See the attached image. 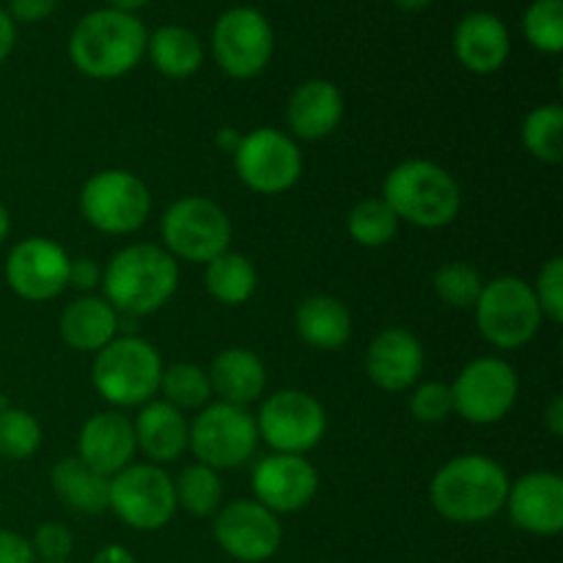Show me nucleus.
<instances>
[{"instance_id": "obj_1", "label": "nucleus", "mask_w": 563, "mask_h": 563, "mask_svg": "<svg viewBox=\"0 0 563 563\" xmlns=\"http://www.w3.org/2000/svg\"><path fill=\"white\" fill-rule=\"evenodd\" d=\"M102 297L121 317H152L179 289V262L152 242H132L102 267Z\"/></svg>"}, {"instance_id": "obj_2", "label": "nucleus", "mask_w": 563, "mask_h": 563, "mask_svg": "<svg viewBox=\"0 0 563 563\" xmlns=\"http://www.w3.org/2000/svg\"><path fill=\"white\" fill-rule=\"evenodd\" d=\"M509 473L487 454H460L429 484L432 509L454 526H482L498 517L509 495Z\"/></svg>"}, {"instance_id": "obj_3", "label": "nucleus", "mask_w": 563, "mask_h": 563, "mask_svg": "<svg viewBox=\"0 0 563 563\" xmlns=\"http://www.w3.org/2000/svg\"><path fill=\"white\" fill-rule=\"evenodd\" d=\"M148 33L137 14L97 9L80 16L69 33V60L91 80H119L146 58Z\"/></svg>"}, {"instance_id": "obj_4", "label": "nucleus", "mask_w": 563, "mask_h": 563, "mask_svg": "<svg viewBox=\"0 0 563 563\" xmlns=\"http://www.w3.org/2000/svg\"><path fill=\"white\" fill-rule=\"evenodd\" d=\"M383 198L399 223L438 231L462 212V190L454 174L432 159H405L383 181Z\"/></svg>"}, {"instance_id": "obj_5", "label": "nucleus", "mask_w": 563, "mask_h": 563, "mask_svg": "<svg viewBox=\"0 0 563 563\" xmlns=\"http://www.w3.org/2000/svg\"><path fill=\"white\" fill-rule=\"evenodd\" d=\"M163 355L143 335H115L93 355L91 385L113 410H137L157 399L163 379Z\"/></svg>"}, {"instance_id": "obj_6", "label": "nucleus", "mask_w": 563, "mask_h": 563, "mask_svg": "<svg viewBox=\"0 0 563 563\" xmlns=\"http://www.w3.org/2000/svg\"><path fill=\"white\" fill-rule=\"evenodd\" d=\"M159 240L176 262L209 264L231 247L234 223L212 198L185 196L176 198L159 218Z\"/></svg>"}, {"instance_id": "obj_7", "label": "nucleus", "mask_w": 563, "mask_h": 563, "mask_svg": "<svg viewBox=\"0 0 563 563\" xmlns=\"http://www.w3.org/2000/svg\"><path fill=\"white\" fill-rule=\"evenodd\" d=\"M473 311L478 333L495 350H520L531 344L544 322L531 284L520 275H498L487 280Z\"/></svg>"}, {"instance_id": "obj_8", "label": "nucleus", "mask_w": 563, "mask_h": 563, "mask_svg": "<svg viewBox=\"0 0 563 563\" xmlns=\"http://www.w3.org/2000/svg\"><path fill=\"white\" fill-rule=\"evenodd\" d=\"M77 203L82 220L93 231L108 236H130L141 231L152 214V190L132 170L104 168L88 176Z\"/></svg>"}, {"instance_id": "obj_9", "label": "nucleus", "mask_w": 563, "mask_h": 563, "mask_svg": "<svg viewBox=\"0 0 563 563\" xmlns=\"http://www.w3.org/2000/svg\"><path fill=\"white\" fill-rule=\"evenodd\" d=\"M258 445L256 418L247 407L225 405V401H209L196 412L190 421V445L201 465L212 471H231L253 460Z\"/></svg>"}, {"instance_id": "obj_10", "label": "nucleus", "mask_w": 563, "mask_h": 563, "mask_svg": "<svg viewBox=\"0 0 563 563\" xmlns=\"http://www.w3.org/2000/svg\"><path fill=\"white\" fill-rule=\"evenodd\" d=\"M108 511H113L132 531H163L179 511L174 478L165 473V467L152 462H132L110 478Z\"/></svg>"}, {"instance_id": "obj_11", "label": "nucleus", "mask_w": 563, "mask_h": 563, "mask_svg": "<svg viewBox=\"0 0 563 563\" xmlns=\"http://www.w3.org/2000/svg\"><path fill=\"white\" fill-rule=\"evenodd\" d=\"M253 418L258 440H264L275 454L306 456L328 434V410L317 396L300 388L269 394Z\"/></svg>"}, {"instance_id": "obj_12", "label": "nucleus", "mask_w": 563, "mask_h": 563, "mask_svg": "<svg viewBox=\"0 0 563 563\" xmlns=\"http://www.w3.org/2000/svg\"><path fill=\"white\" fill-rule=\"evenodd\" d=\"M234 170L242 185L256 196H284L300 181V143L275 126H258L240 137L234 148Z\"/></svg>"}, {"instance_id": "obj_13", "label": "nucleus", "mask_w": 563, "mask_h": 563, "mask_svg": "<svg viewBox=\"0 0 563 563\" xmlns=\"http://www.w3.org/2000/svg\"><path fill=\"white\" fill-rule=\"evenodd\" d=\"M454 412L476 427H493L515 410L520 399V377L515 366L498 355H484L467 363L451 383Z\"/></svg>"}, {"instance_id": "obj_14", "label": "nucleus", "mask_w": 563, "mask_h": 563, "mask_svg": "<svg viewBox=\"0 0 563 563\" xmlns=\"http://www.w3.org/2000/svg\"><path fill=\"white\" fill-rule=\"evenodd\" d=\"M275 53V31L253 5L223 11L212 27L214 64L231 80H253L269 66Z\"/></svg>"}, {"instance_id": "obj_15", "label": "nucleus", "mask_w": 563, "mask_h": 563, "mask_svg": "<svg viewBox=\"0 0 563 563\" xmlns=\"http://www.w3.org/2000/svg\"><path fill=\"white\" fill-rule=\"evenodd\" d=\"M212 533L218 548L240 563H267L284 542L280 517L253 498L231 500L214 515Z\"/></svg>"}, {"instance_id": "obj_16", "label": "nucleus", "mask_w": 563, "mask_h": 563, "mask_svg": "<svg viewBox=\"0 0 563 563\" xmlns=\"http://www.w3.org/2000/svg\"><path fill=\"white\" fill-rule=\"evenodd\" d=\"M69 253L49 236H25L9 251L3 278L25 302H49L69 289Z\"/></svg>"}, {"instance_id": "obj_17", "label": "nucleus", "mask_w": 563, "mask_h": 563, "mask_svg": "<svg viewBox=\"0 0 563 563\" xmlns=\"http://www.w3.org/2000/svg\"><path fill=\"white\" fill-rule=\"evenodd\" d=\"M319 471L313 462L297 454H267L256 462L251 476L253 500L267 506L273 515L302 511L319 493Z\"/></svg>"}, {"instance_id": "obj_18", "label": "nucleus", "mask_w": 563, "mask_h": 563, "mask_svg": "<svg viewBox=\"0 0 563 563\" xmlns=\"http://www.w3.org/2000/svg\"><path fill=\"white\" fill-rule=\"evenodd\" d=\"M504 511L511 526L531 537L563 531V478L555 471H531L509 484Z\"/></svg>"}, {"instance_id": "obj_19", "label": "nucleus", "mask_w": 563, "mask_h": 563, "mask_svg": "<svg viewBox=\"0 0 563 563\" xmlns=\"http://www.w3.org/2000/svg\"><path fill=\"white\" fill-rule=\"evenodd\" d=\"M427 368L421 339L407 328H385L366 350V374L385 394H405L416 388Z\"/></svg>"}, {"instance_id": "obj_20", "label": "nucleus", "mask_w": 563, "mask_h": 563, "mask_svg": "<svg viewBox=\"0 0 563 563\" xmlns=\"http://www.w3.org/2000/svg\"><path fill=\"white\" fill-rule=\"evenodd\" d=\"M135 429L121 410L93 412L77 434V460L86 462L104 478H113L135 462Z\"/></svg>"}, {"instance_id": "obj_21", "label": "nucleus", "mask_w": 563, "mask_h": 563, "mask_svg": "<svg viewBox=\"0 0 563 563\" xmlns=\"http://www.w3.org/2000/svg\"><path fill=\"white\" fill-rule=\"evenodd\" d=\"M344 121V93L335 82L313 77L300 82L286 102V124L295 141H322Z\"/></svg>"}, {"instance_id": "obj_22", "label": "nucleus", "mask_w": 563, "mask_h": 563, "mask_svg": "<svg viewBox=\"0 0 563 563\" xmlns=\"http://www.w3.org/2000/svg\"><path fill=\"white\" fill-rule=\"evenodd\" d=\"M511 53L506 22L489 11H471L454 27V55L473 75H493L504 69Z\"/></svg>"}, {"instance_id": "obj_23", "label": "nucleus", "mask_w": 563, "mask_h": 563, "mask_svg": "<svg viewBox=\"0 0 563 563\" xmlns=\"http://www.w3.org/2000/svg\"><path fill=\"white\" fill-rule=\"evenodd\" d=\"M132 429H135L137 451L159 467L181 460L190 445V418L163 399H152L137 407Z\"/></svg>"}, {"instance_id": "obj_24", "label": "nucleus", "mask_w": 563, "mask_h": 563, "mask_svg": "<svg viewBox=\"0 0 563 563\" xmlns=\"http://www.w3.org/2000/svg\"><path fill=\"white\" fill-rule=\"evenodd\" d=\"M207 374L212 396H218V401H225V405L251 407L267 390V366L256 352L245 346H229L218 352Z\"/></svg>"}, {"instance_id": "obj_25", "label": "nucleus", "mask_w": 563, "mask_h": 563, "mask_svg": "<svg viewBox=\"0 0 563 563\" xmlns=\"http://www.w3.org/2000/svg\"><path fill=\"white\" fill-rule=\"evenodd\" d=\"M121 313L102 295H80L64 308L58 333L64 344L75 352L97 355L102 346L119 335Z\"/></svg>"}, {"instance_id": "obj_26", "label": "nucleus", "mask_w": 563, "mask_h": 563, "mask_svg": "<svg viewBox=\"0 0 563 563\" xmlns=\"http://www.w3.org/2000/svg\"><path fill=\"white\" fill-rule=\"evenodd\" d=\"M295 330L300 341L322 352H339L352 339V313L333 295H311L297 306Z\"/></svg>"}, {"instance_id": "obj_27", "label": "nucleus", "mask_w": 563, "mask_h": 563, "mask_svg": "<svg viewBox=\"0 0 563 563\" xmlns=\"http://www.w3.org/2000/svg\"><path fill=\"white\" fill-rule=\"evenodd\" d=\"M49 487L58 495L60 504L77 515L93 517L108 511L110 478H104L77 456H64L49 467Z\"/></svg>"}, {"instance_id": "obj_28", "label": "nucleus", "mask_w": 563, "mask_h": 563, "mask_svg": "<svg viewBox=\"0 0 563 563\" xmlns=\"http://www.w3.org/2000/svg\"><path fill=\"white\" fill-rule=\"evenodd\" d=\"M146 55L154 69L170 80H187L203 66L201 38L185 25H163L148 33Z\"/></svg>"}, {"instance_id": "obj_29", "label": "nucleus", "mask_w": 563, "mask_h": 563, "mask_svg": "<svg viewBox=\"0 0 563 563\" xmlns=\"http://www.w3.org/2000/svg\"><path fill=\"white\" fill-rule=\"evenodd\" d=\"M258 273L251 258L240 251H223L203 264V289L220 306H245L256 295Z\"/></svg>"}, {"instance_id": "obj_30", "label": "nucleus", "mask_w": 563, "mask_h": 563, "mask_svg": "<svg viewBox=\"0 0 563 563\" xmlns=\"http://www.w3.org/2000/svg\"><path fill=\"white\" fill-rule=\"evenodd\" d=\"M174 493L176 509L203 520V517L218 515V509L223 506V478L218 471L196 462L174 478Z\"/></svg>"}, {"instance_id": "obj_31", "label": "nucleus", "mask_w": 563, "mask_h": 563, "mask_svg": "<svg viewBox=\"0 0 563 563\" xmlns=\"http://www.w3.org/2000/svg\"><path fill=\"white\" fill-rule=\"evenodd\" d=\"M159 399L174 405L181 412H198L212 401V385H209L207 368L198 363H170L163 368L159 379Z\"/></svg>"}, {"instance_id": "obj_32", "label": "nucleus", "mask_w": 563, "mask_h": 563, "mask_svg": "<svg viewBox=\"0 0 563 563\" xmlns=\"http://www.w3.org/2000/svg\"><path fill=\"white\" fill-rule=\"evenodd\" d=\"M522 146L533 159L544 165H559L563 159V108L548 102L533 108L522 121Z\"/></svg>"}, {"instance_id": "obj_33", "label": "nucleus", "mask_w": 563, "mask_h": 563, "mask_svg": "<svg viewBox=\"0 0 563 563\" xmlns=\"http://www.w3.org/2000/svg\"><path fill=\"white\" fill-rule=\"evenodd\" d=\"M346 231H350L352 242L361 247H383L399 231V218L394 209L383 201V198H363L352 207L350 218H346Z\"/></svg>"}, {"instance_id": "obj_34", "label": "nucleus", "mask_w": 563, "mask_h": 563, "mask_svg": "<svg viewBox=\"0 0 563 563\" xmlns=\"http://www.w3.org/2000/svg\"><path fill=\"white\" fill-rule=\"evenodd\" d=\"M42 423L22 407L0 405V460L25 462L42 449Z\"/></svg>"}, {"instance_id": "obj_35", "label": "nucleus", "mask_w": 563, "mask_h": 563, "mask_svg": "<svg viewBox=\"0 0 563 563\" xmlns=\"http://www.w3.org/2000/svg\"><path fill=\"white\" fill-rule=\"evenodd\" d=\"M522 33L533 49L559 55L563 49V0H533L522 14Z\"/></svg>"}, {"instance_id": "obj_36", "label": "nucleus", "mask_w": 563, "mask_h": 563, "mask_svg": "<svg viewBox=\"0 0 563 563\" xmlns=\"http://www.w3.org/2000/svg\"><path fill=\"white\" fill-rule=\"evenodd\" d=\"M434 295L451 308H460V311H467V308L476 306L478 295L484 289V278L473 264L467 262H449L434 273Z\"/></svg>"}, {"instance_id": "obj_37", "label": "nucleus", "mask_w": 563, "mask_h": 563, "mask_svg": "<svg viewBox=\"0 0 563 563\" xmlns=\"http://www.w3.org/2000/svg\"><path fill=\"white\" fill-rule=\"evenodd\" d=\"M410 416L418 423H443L454 416V396L449 383H418L410 388Z\"/></svg>"}, {"instance_id": "obj_38", "label": "nucleus", "mask_w": 563, "mask_h": 563, "mask_svg": "<svg viewBox=\"0 0 563 563\" xmlns=\"http://www.w3.org/2000/svg\"><path fill=\"white\" fill-rule=\"evenodd\" d=\"M533 297H537L542 317L548 322H563V258L550 256L537 273V280L531 284Z\"/></svg>"}, {"instance_id": "obj_39", "label": "nucleus", "mask_w": 563, "mask_h": 563, "mask_svg": "<svg viewBox=\"0 0 563 563\" xmlns=\"http://www.w3.org/2000/svg\"><path fill=\"white\" fill-rule=\"evenodd\" d=\"M33 553L42 563H53V561H69L71 550H75V533H71L69 526L64 522H42L36 528L31 539Z\"/></svg>"}, {"instance_id": "obj_40", "label": "nucleus", "mask_w": 563, "mask_h": 563, "mask_svg": "<svg viewBox=\"0 0 563 563\" xmlns=\"http://www.w3.org/2000/svg\"><path fill=\"white\" fill-rule=\"evenodd\" d=\"M99 284H102V267H99L97 258L91 256L69 258V289L82 291V295H91L93 289H99Z\"/></svg>"}, {"instance_id": "obj_41", "label": "nucleus", "mask_w": 563, "mask_h": 563, "mask_svg": "<svg viewBox=\"0 0 563 563\" xmlns=\"http://www.w3.org/2000/svg\"><path fill=\"white\" fill-rule=\"evenodd\" d=\"M0 563H36L31 539L9 531V528H0Z\"/></svg>"}, {"instance_id": "obj_42", "label": "nucleus", "mask_w": 563, "mask_h": 563, "mask_svg": "<svg viewBox=\"0 0 563 563\" xmlns=\"http://www.w3.org/2000/svg\"><path fill=\"white\" fill-rule=\"evenodd\" d=\"M58 9V0H9V14L14 22H42Z\"/></svg>"}, {"instance_id": "obj_43", "label": "nucleus", "mask_w": 563, "mask_h": 563, "mask_svg": "<svg viewBox=\"0 0 563 563\" xmlns=\"http://www.w3.org/2000/svg\"><path fill=\"white\" fill-rule=\"evenodd\" d=\"M16 44V22L5 9H0V64L14 53Z\"/></svg>"}, {"instance_id": "obj_44", "label": "nucleus", "mask_w": 563, "mask_h": 563, "mask_svg": "<svg viewBox=\"0 0 563 563\" xmlns=\"http://www.w3.org/2000/svg\"><path fill=\"white\" fill-rule=\"evenodd\" d=\"M544 429H548L553 438H563V399L561 396H555V399L548 405V410H544Z\"/></svg>"}, {"instance_id": "obj_45", "label": "nucleus", "mask_w": 563, "mask_h": 563, "mask_svg": "<svg viewBox=\"0 0 563 563\" xmlns=\"http://www.w3.org/2000/svg\"><path fill=\"white\" fill-rule=\"evenodd\" d=\"M91 563H137V561L135 555H132L126 548H121V544H108V548H102L97 555H93Z\"/></svg>"}, {"instance_id": "obj_46", "label": "nucleus", "mask_w": 563, "mask_h": 563, "mask_svg": "<svg viewBox=\"0 0 563 563\" xmlns=\"http://www.w3.org/2000/svg\"><path fill=\"white\" fill-rule=\"evenodd\" d=\"M240 137H242V135H236V132L231 130V126H223V130L218 132V146L223 148V152L234 154V148L240 146Z\"/></svg>"}, {"instance_id": "obj_47", "label": "nucleus", "mask_w": 563, "mask_h": 563, "mask_svg": "<svg viewBox=\"0 0 563 563\" xmlns=\"http://www.w3.org/2000/svg\"><path fill=\"white\" fill-rule=\"evenodd\" d=\"M148 0H108V9L124 11V14H135L137 9H143Z\"/></svg>"}, {"instance_id": "obj_48", "label": "nucleus", "mask_w": 563, "mask_h": 563, "mask_svg": "<svg viewBox=\"0 0 563 563\" xmlns=\"http://www.w3.org/2000/svg\"><path fill=\"white\" fill-rule=\"evenodd\" d=\"M9 234H11V214L9 209H5V203H0V245L9 240Z\"/></svg>"}, {"instance_id": "obj_49", "label": "nucleus", "mask_w": 563, "mask_h": 563, "mask_svg": "<svg viewBox=\"0 0 563 563\" xmlns=\"http://www.w3.org/2000/svg\"><path fill=\"white\" fill-rule=\"evenodd\" d=\"M401 11H423L432 0H394Z\"/></svg>"}, {"instance_id": "obj_50", "label": "nucleus", "mask_w": 563, "mask_h": 563, "mask_svg": "<svg viewBox=\"0 0 563 563\" xmlns=\"http://www.w3.org/2000/svg\"><path fill=\"white\" fill-rule=\"evenodd\" d=\"M53 563H71V561H53Z\"/></svg>"}, {"instance_id": "obj_51", "label": "nucleus", "mask_w": 563, "mask_h": 563, "mask_svg": "<svg viewBox=\"0 0 563 563\" xmlns=\"http://www.w3.org/2000/svg\"><path fill=\"white\" fill-rule=\"evenodd\" d=\"M333 563H344V561H333Z\"/></svg>"}, {"instance_id": "obj_52", "label": "nucleus", "mask_w": 563, "mask_h": 563, "mask_svg": "<svg viewBox=\"0 0 563 563\" xmlns=\"http://www.w3.org/2000/svg\"><path fill=\"white\" fill-rule=\"evenodd\" d=\"M0 405H3V399H0Z\"/></svg>"}]
</instances>
